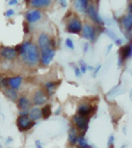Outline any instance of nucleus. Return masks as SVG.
Here are the masks:
<instances>
[{"label": "nucleus", "mask_w": 132, "mask_h": 148, "mask_svg": "<svg viewBox=\"0 0 132 148\" xmlns=\"http://www.w3.org/2000/svg\"><path fill=\"white\" fill-rule=\"evenodd\" d=\"M22 62L30 68L36 67L40 64L41 51L36 44L31 42H24L15 47Z\"/></svg>", "instance_id": "obj_1"}, {"label": "nucleus", "mask_w": 132, "mask_h": 148, "mask_svg": "<svg viewBox=\"0 0 132 148\" xmlns=\"http://www.w3.org/2000/svg\"><path fill=\"white\" fill-rule=\"evenodd\" d=\"M37 46L39 47L40 51H46L49 49H53L54 47V40L49 34L45 32L40 33L37 38Z\"/></svg>", "instance_id": "obj_2"}, {"label": "nucleus", "mask_w": 132, "mask_h": 148, "mask_svg": "<svg viewBox=\"0 0 132 148\" xmlns=\"http://www.w3.org/2000/svg\"><path fill=\"white\" fill-rule=\"evenodd\" d=\"M90 118L88 116H83L80 114H76L75 116H72V125L73 126L80 131V133H85L86 132V130H88V125H90Z\"/></svg>", "instance_id": "obj_3"}, {"label": "nucleus", "mask_w": 132, "mask_h": 148, "mask_svg": "<svg viewBox=\"0 0 132 148\" xmlns=\"http://www.w3.org/2000/svg\"><path fill=\"white\" fill-rule=\"evenodd\" d=\"M48 99H49V96L43 90V88H39V89L34 90L32 97H31V101H32L33 106L36 107H43L44 105H46Z\"/></svg>", "instance_id": "obj_4"}, {"label": "nucleus", "mask_w": 132, "mask_h": 148, "mask_svg": "<svg viewBox=\"0 0 132 148\" xmlns=\"http://www.w3.org/2000/svg\"><path fill=\"white\" fill-rule=\"evenodd\" d=\"M66 30L71 34H80L83 30V22L78 16H72L67 22Z\"/></svg>", "instance_id": "obj_5"}, {"label": "nucleus", "mask_w": 132, "mask_h": 148, "mask_svg": "<svg viewBox=\"0 0 132 148\" xmlns=\"http://www.w3.org/2000/svg\"><path fill=\"white\" fill-rule=\"evenodd\" d=\"M81 36L83 39L88 40L90 42H94L97 38V30L92 24L85 23L83 25V30H81Z\"/></svg>", "instance_id": "obj_6"}, {"label": "nucleus", "mask_w": 132, "mask_h": 148, "mask_svg": "<svg viewBox=\"0 0 132 148\" xmlns=\"http://www.w3.org/2000/svg\"><path fill=\"white\" fill-rule=\"evenodd\" d=\"M16 125H17L19 131H21V132H26V131H29L31 128L34 127L36 123L31 121L28 116H18L17 120H16Z\"/></svg>", "instance_id": "obj_7"}, {"label": "nucleus", "mask_w": 132, "mask_h": 148, "mask_svg": "<svg viewBox=\"0 0 132 148\" xmlns=\"http://www.w3.org/2000/svg\"><path fill=\"white\" fill-rule=\"evenodd\" d=\"M132 57V42H128L125 46H122L119 49L118 66H121L124 61Z\"/></svg>", "instance_id": "obj_8"}, {"label": "nucleus", "mask_w": 132, "mask_h": 148, "mask_svg": "<svg viewBox=\"0 0 132 148\" xmlns=\"http://www.w3.org/2000/svg\"><path fill=\"white\" fill-rule=\"evenodd\" d=\"M86 15L88 16V18L92 21L93 23H95L97 25H100L102 26L104 25V20L101 19V17L99 16L97 11V8L94 4H90L88 7V10H86Z\"/></svg>", "instance_id": "obj_9"}, {"label": "nucleus", "mask_w": 132, "mask_h": 148, "mask_svg": "<svg viewBox=\"0 0 132 148\" xmlns=\"http://www.w3.org/2000/svg\"><path fill=\"white\" fill-rule=\"evenodd\" d=\"M93 109H94V107L92 104H90L88 102H81L78 105L76 114L83 116H88V118H90V116L93 114Z\"/></svg>", "instance_id": "obj_10"}, {"label": "nucleus", "mask_w": 132, "mask_h": 148, "mask_svg": "<svg viewBox=\"0 0 132 148\" xmlns=\"http://www.w3.org/2000/svg\"><path fill=\"white\" fill-rule=\"evenodd\" d=\"M55 56H56V49H49V51L41 52L40 57V64L42 66H48L53 61Z\"/></svg>", "instance_id": "obj_11"}, {"label": "nucleus", "mask_w": 132, "mask_h": 148, "mask_svg": "<svg viewBox=\"0 0 132 148\" xmlns=\"http://www.w3.org/2000/svg\"><path fill=\"white\" fill-rule=\"evenodd\" d=\"M43 17V13L40 9H33V10H29L26 12V21L29 24H33L36 23L38 21H40Z\"/></svg>", "instance_id": "obj_12"}, {"label": "nucleus", "mask_w": 132, "mask_h": 148, "mask_svg": "<svg viewBox=\"0 0 132 148\" xmlns=\"http://www.w3.org/2000/svg\"><path fill=\"white\" fill-rule=\"evenodd\" d=\"M16 104H17V108H18L19 111H26V110H30L33 107V104H32L31 99L28 96H26V95H21V96H19Z\"/></svg>", "instance_id": "obj_13"}, {"label": "nucleus", "mask_w": 132, "mask_h": 148, "mask_svg": "<svg viewBox=\"0 0 132 148\" xmlns=\"http://www.w3.org/2000/svg\"><path fill=\"white\" fill-rule=\"evenodd\" d=\"M0 56L7 60H13L18 56V52L15 47H5L0 51Z\"/></svg>", "instance_id": "obj_14"}, {"label": "nucleus", "mask_w": 132, "mask_h": 148, "mask_svg": "<svg viewBox=\"0 0 132 148\" xmlns=\"http://www.w3.org/2000/svg\"><path fill=\"white\" fill-rule=\"evenodd\" d=\"M79 136H80V131L75 126L72 125L68 130V142L71 146H76L78 143Z\"/></svg>", "instance_id": "obj_15"}, {"label": "nucleus", "mask_w": 132, "mask_h": 148, "mask_svg": "<svg viewBox=\"0 0 132 148\" xmlns=\"http://www.w3.org/2000/svg\"><path fill=\"white\" fill-rule=\"evenodd\" d=\"M90 5V0H73V6L76 12L85 14L88 7Z\"/></svg>", "instance_id": "obj_16"}, {"label": "nucleus", "mask_w": 132, "mask_h": 148, "mask_svg": "<svg viewBox=\"0 0 132 148\" xmlns=\"http://www.w3.org/2000/svg\"><path fill=\"white\" fill-rule=\"evenodd\" d=\"M23 84V77L21 75H15L8 77V87L18 91Z\"/></svg>", "instance_id": "obj_17"}, {"label": "nucleus", "mask_w": 132, "mask_h": 148, "mask_svg": "<svg viewBox=\"0 0 132 148\" xmlns=\"http://www.w3.org/2000/svg\"><path fill=\"white\" fill-rule=\"evenodd\" d=\"M60 84V81H47L43 84V90L47 93L48 96H52L53 94L56 91L58 86Z\"/></svg>", "instance_id": "obj_18"}, {"label": "nucleus", "mask_w": 132, "mask_h": 148, "mask_svg": "<svg viewBox=\"0 0 132 148\" xmlns=\"http://www.w3.org/2000/svg\"><path fill=\"white\" fill-rule=\"evenodd\" d=\"M28 116L30 118L31 121H35V123L41 120V119H42V109H41V107L33 106L32 108L30 109V111H29Z\"/></svg>", "instance_id": "obj_19"}, {"label": "nucleus", "mask_w": 132, "mask_h": 148, "mask_svg": "<svg viewBox=\"0 0 132 148\" xmlns=\"http://www.w3.org/2000/svg\"><path fill=\"white\" fill-rule=\"evenodd\" d=\"M29 4L34 9L48 8L52 4V0H30Z\"/></svg>", "instance_id": "obj_20"}, {"label": "nucleus", "mask_w": 132, "mask_h": 148, "mask_svg": "<svg viewBox=\"0 0 132 148\" xmlns=\"http://www.w3.org/2000/svg\"><path fill=\"white\" fill-rule=\"evenodd\" d=\"M3 93H4V96H5L9 101L11 102H17L18 98H19V94L18 91L16 90L12 89V88L7 87L5 89H3Z\"/></svg>", "instance_id": "obj_21"}, {"label": "nucleus", "mask_w": 132, "mask_h": 148, "mask_svg": "<svg viewBox=\"0 0 132 148\" xmlns=\"http://www.w3.org/2000/svg\"><path fill=\"white\" fill-rule=\"evenodd\" d=\"M121 24L123 29H125V31L130 32L132 30V13H127L126 15L122 16Z\"/></svg>", "instance_id": "obj_22"}, {"label": "nucleus", "mask_w": 132, "mask_h": 148, "mask_svg": "<svg viewBox=\"0 0 132 148\" xmlns=\"http://www.w3.org/2000/svg\"><path fill=\"white\" fill-rule=\"evenodd\" d=\"M41 109H42V119L47 120V119H49L52 116L53 111H52V106L50 104L44 105Z\"/></svg>", "instance_id": "obj_23"}, {"label": "nucleus", "mask_w": 132, "mask_h": 148, "mask_svg": "<svg viewBox=\"0 0 132 148\" xmlns=\"http://www.w3.org/2000/svg\"><path fill=\"white\" fill-rule=\"evenodd\" d=\"M79 148H85L86 147L88 144V140H86V137H85V133H80V136H79V139H78V143H76Z\"/></svg>", "instance_id": "obj_24"}, {"label": "nucleus", "mask_w": 132, "mask_h": 148, "mask_svg": "<svg viewBox=\"0 0 132 148\" xmlns=\"http://www.w3.org/2000/svg\"><path fill=\"white\" fill-rule=\"evenodd\" d=\"M8 87V77L6 76H0V88L5 89Z\"/></svg>", "instance_id": "obj_25"}, {"label": "nucleus", "mask_w": 132, "mask_h": 148, "mask_svg": "<svg viewBox=\"0 0 132 148\" xmlns=\"http://www.w3.org/2000/svg\"><path fill=\"white\" fill-rule=\"evenodd\" d=\"M65 45H66V47H68V49H75V45H74L73 40L69 39V38L66 39V40H65Z\"/></svg>", "instance_id": "obj_26"}, {"label": "nucleus", "mask_w": 132, "mask_h": 148, "mask_svg": "<svg viewBox=\"0 0 132 148\" xmlns=\"http://www.w3.org/2000/svg\"><path fill=\"white\" fill-rule=\"evenodd\" d=\"M105 34H106L108 37L110 38L111 40H116L117 39V37H116V35H115V33L113 32V31H111V30H105Z\"/></svg>", "instance_id": "obj_27"}, {"label": "nucleus", "mask_w": 132, "mask_h": 148, "mask_svg": "<svg viewBox=\"0 0 132 148\" xmlns=\"http://www.w3.org/2000/svg\"><path fill=\"white\" fill-rule=\"evenodd\" d=\"M80 69H81V74H85L86 73V71H88V65H86L85 63H83V61H81L80 62Z\"/></svg>", "instance_id": "obj_28"}, {"label": "nucleus", "mask_w": 132, "mask_h": 148, "mask_svg": "<svg viewBox=\"0 0 132 148\" xmlns=\"http://www.w3.org/2000/svg\"><path fill=\"white\" fill-rule=\"evenodd\" d=\"M114 140H115V137L114 135H109L108 137V140H107V147L109 146H112V145H114Z\"/></svg>", "instance_id": "obj_29"}, {"label": "nucleus", "mask_w": 132, "mask_h": 148, "mask_svg": "<svg viewBox=\"0 0 132 148\" xmlns=\"http://www.w3.org/2000/svg\"><path fill=\"white\" fill-rule=\"evenodd\" d=\"M74 72H75V75L76 77H81V69L79 66H75V67H74Z\"/></svg>", "instance_id": "obj_30"}, {"label": "nucleus", "mask_w": 132, "mask_h": 148, "mask_svg": "<svg viewBox=\"0 0 132 148\" xmlns=\"http://www.w3.org/2000/svg\"><path fill=\"white\" fill-rule=\"evenodd\" d=\"M14 14H15V11H14L13 9H9V10H7L5 12V16H6V17H12Z\"/></svg>", "instance_id": "obj_31"}, {"label": "nucleus", "mask_w": 132, "mask_h": 148, "mask_svg": "<svg viewBox=\"0 0 132 148\" xmlns=\"http://www.w3.org/2000/svg\"><path fill=\"white\" fill-rule=\"evenodd\" d=\"M100 68H101V66H100V65H97V67L93 69V71H92V72H93V77H97V73L99 72V70H100Z\"/></svg>", "instance_id": "obj_32"}, {"label": "nucleus", "mask_w": 132, "mask_h": 148, "mask_svg": "<svg viewBox=\"0 0 132 148\" xmlns=\"http://www.w3.org/2000/svg\"><path fill=\"white\" fill-rule=\"evenodd\" d=\"M115 45H116L117 47H122L123 46V40H122L121 39H119V38H117L116 40H114Z\"/></svg>", "instance_id": "obj_33"}, {"label": "nucleus", "mask_w": 132, "mask_h": 148, "mask_svg": "<svg viewBox=\"0 0 132 148\" xmlns=\"http://www.w3.org/2000/svg\"><path fill=\"white\" fill-rule=\"evenodd\" d=\"M29 111H30V110H26V111H19L18 116H29Z\"/></svg>", "instance_id": "obj_34"}, {"label": "nucleus", "mask_w": 132, "mask_h": 148, "mask_svg": "<svg viewBox=\"0 0 132 148\" xmlns=\"http://www.w3.org/2000/svg\"><path fill=\"white\" fill-rule=\"evenodd\" d=\"M35 145L37 148H43V144H42V142H41V140H36Z\"/></svg>", "instance_id": "obj_35"}, {"label": "nucleus", "mask_w": 132, "mask_h": 148, "mask_svg": "<svg viewBox=\"0 0 132 148\" xmlns=\"http://www.w3.org/2000/svg\"><path fill=\"white\" fill-rule=\"evenodd\" d=\"M8 4H9L10 6L17 5V4H18V0H10V1L8 2Z\"/></svg>", "instance_id": "obj_36"}, {"label": "nucleus", "mask_w": 132, "mask_h": 148, "mask_svg": "<svg viewBox=\"0 0 132 148\" xmlns=\"http://www.w3.org/2000/svg\"><path fill=\"white\" fill-rule=\"evenodd\" d=\"M59 2H60V4H61V6L62 7H67V0H59Z\"/></svg>", "instance_id": "obj_37"}, {"label": "nucleus", "mask_w": 132, "mask_h": 148, "mask_svg": "<svg viewBox=\"0 0 132 148\" xmlns=\"http://www.w3.org/2000/svg\"><path fill=\"white\" fill-rule=\"evenodd\" d=\"M127 11H128V13H132V3H130L128 5V8H127Z\"/></svg>", "instance_id": "obj_38"}, {"label": "nucleus", "mask_w": 132, "mask_h": 148, "mask_svg": "<svg viewBox=\"0 0 132 148\" xmlns=\"http://www.w3.org/2000/svg\"><path fill=\"white\" fill-rule=\"evenodd\" d=\"M88 51V44H85V47H83V51L86 52Z\"/></svg>", "instance_id": "obj_39"}, {"label": "nucleus", "mask_w": 132, "mask_h": 148, "mask_svg": "<svg viewBox=\"0 0 132 148\" xmlns=\"http://www.w3.org/2000/svg\"><path fill=\"white\" fill-rule=\"evenodd\" d=\"M111 49H112V45H109V47H107V51H106V53H109Z\"/></svg>", "instance_id": "obj_40"}, {"label": "nucleus", "mask_w": 132, "mask_h": 148, "mask_svg": "<svg viewBox=\"0 0 132 148\" xmlns=\"http://www.w3.org/2000/svg\"><path fill=\"white\" fill-rule=\"evenodd\" d=\"M12 140H13V139H12L11 137H8V138H7V140H6V143H7V144H9L10 142H12Z\"/></svg>", "instance_id": "obj_41"}, {"label": "nucleus", "mask_w": 132, "mask_h": 148, "mask_svg": "<svg viewBox=\"0 0 132 148\" xmlns=\"http://www.w3.org/2000/svg\"><path fill=\"white\" fill-rule=\"evenodd\" d=\"M61 111H62V109H61V108H59L56 112H55V114H56V116H58V114H60V112H61Z\"/></svg>", "instance_id": "obj_42"}, {"label": "nucleus", "mask_w": 132, "mask_h": 148, "mask_svg": "<svg viewBox=\"0 0 132 148\" xmlns=\"http://www.w3.org/2000/svg\"><path fill=\"white\" fill-rule=\"evenodd\" d=\"M93 69H94V68H93V67H92V66H90V65H88V70L93 71Z\"/></svg>", "instance_id": "obj_43"}, {"label": "nucleus", "mask_w": 132, "mask_h": 148, "mask_svg": "<svg viewBox=\"0 0 132 148\" xmlns=\"http://www.w3.org/2000/svg\"><path fill=\"white\" fill-rule=\"evenodd\" d=\"M85 148H92V147L90 146V145H88V146H86V147H85Z\"/></svg>", "instance_id": "obj_44"}, {"label": "nucleus", "mask_w": 132, "mask_h": 148, "mask_svg": "<svg viewBox=\"0 0 132 148\" xmlns=\"http://www.w3.org/2000/svg\"><path fill=\"white\" fill-rule=\"evenodd\" d=\"M107 148H114V145H112V146H109V147H107Z\"/></svg>", "instance_id": "obj_45"}, {"label": "nucleus", "mask_w": 132, "mask_h": 148, "mask_svg": "<svg viewBox=\"0 0 132 148\" xmlns=\"http://www.w3.org/2000/svg\"><path fill=\"white\" fill-rule=\"evenodd\" d=\"M78 148H79V147H78Z\"/></svg>", "instance_id": "obj_46"}]
</instances>
